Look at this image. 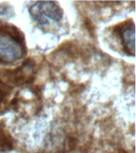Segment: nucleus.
I'll return each mask as SVG.
<instances>
[{"label":"nucleus","mask_w":136,"mask_h":153,"mask_svg":"<svg viewBox=\"0 0 136 153\" xmlns=\"http://www.w3.org/2000/svg\"><path fill=\"white\" fill-rule=\"evenodd\" d=\"M26 46L21 34L14 26L0 25V63L11 64L23 57Z\"/></svg>","instance_id":"obj_1"},{"label":"nucleus","mask_w":136,"mask_h":153,"mask_svg":"<svg viewBox=\"0 0 136 153\" xmlns=\"http://www.w3.org/2000/svg\"><path fill=\"white\" fill-rule=\"evenodd\" d=\"M30 14L40 25L58 22L63 17V11L56 2H36L30 7Z\"/></svg>","instance_id":"obj_2"},{"label":"nucleus","mask_w":136,"mask_h":153,"mask_svg":"<svg viewBox=\"0 0 136 153\" xmlns=\"http://www.w3.org/2000/svg\"><path fill=\"white\" fill-rule=\"evenodd\" d=\"M119 38L124 51L128 55L135 56V30L133 21H127L123 24L118 30Z\"/></svg>","instance_id":"obj_3"},{"label":"nucleus","mask_w":136,"mask_h":153,"mask_svg":"<svg viewBox=\"0 0 136 153\" xmlns=\"http://www.w3.org/2000/svg\"><path fill=\"white\" fill-rule=\"evenodd\" d=\"M9 88L8 86L0 81V105L4 102L7 97L9 96Z\"/></svg>","instance_id":"obj_4"}]
</instances>
